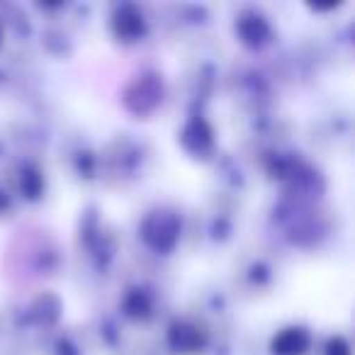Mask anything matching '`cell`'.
<instances>
[{
	"label": "cell",
	"mask_w": 355,
	"mask_h": 355,
	"mask_svg": "<svg viewBox=\"0 0 355 355\" xmlns=\"http://www.w3.org/2000/svg\"><path fill=\"white\" fill-rule=\"evenodd\" d=\"M144 239L158 251H168L178 239V219L168 212H153L144 222Z\"/></svg>",
	"instance_id": "6da1fadb"
},
{
	"label": "cell",
	"mask_w": 355,
	"mask_h": 355,
	"mask_svg": "<svg viewBox=\"0 0 355 355\" xmlns=\"http://www.w3.org/2000/svg\"><path fill=\"white\" fill-rule=\"evenodd\" d=\"M306 343H309V338H306L304 331L302 329H287L275 338L272 350H275L277 355H300L302 350L306 348Z\"/></svg>",
	"instance_id": "7a4b0ae2"
}]
</instances>
